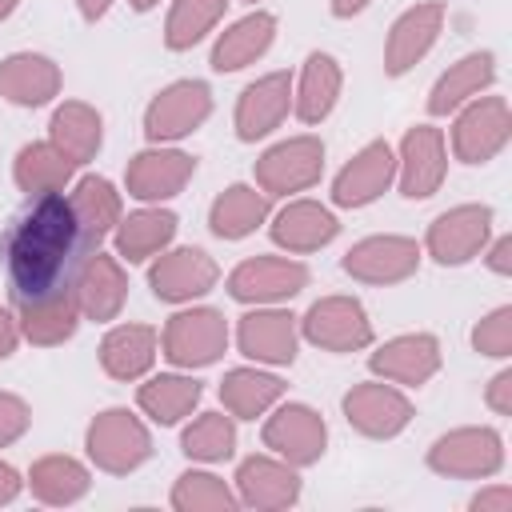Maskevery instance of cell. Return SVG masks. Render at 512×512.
<instances>
[{"label":"cell","mask_w":512,"mask_h":512,"mask_svg":"<svg viewBox=\"0 0 512 512\" xmlns=\"http://www.w3.org/2000/svg\"><path fill=\"white\" fill-rule=\"evenodd\" d=\"M472 348H476L480 356H496V360H504V356L512 352V308H508V304L492 308V312L472 328Z\"/></svg>","instance_id":"42"},{"label":"cell","mask_w":512,"mask_h":512,"mask_svg":"<svg viewBox=\"0 0 512 512\" xmlns=\"http://www.w3.org/2000/svg\"><path fill=\"white\" fill-rule=\"evenodd\" d=\"M16 344H20V320L8 308H0V360H8Z\"/></svg>","instance_id":"47"},{"label":"cell","mask_w":512,"mask_h":512,"mask_svg":"<svg viewBox=\"0 0 512 512\" xmlns=\"http://www.w3.org/2000/svg\"><path fill=\"white\" fill-rule=\"evenodd\" d=\"M192 172H196V160L188 152L152 144V148H144V152H136L128 160L124 188L140 204H160V200H172L176 192H184V184L192 180Z\"/></svg>","instance_id":"16"},{"label":"cell","mask_w":512,"mask_h":512,"mask_svg":"<svg viewBox=\"0 0 512 512\" xmlns=\"http://www.w3.org/2000/svg\"><path fill=\"white\" fill-rule=\"evenodd\" d=\"M172 508L176 512H236L240 500H236V492L220 476L188 468L172 484Z\"/></svg>","instance_id":"41"},{"label":"cell","mask_w":512,"mask_h":512,"mask_svg":"<svg viewBox=\"0 0 512 512\" xmlns=\"http://www.w3.org/2000/svg\"><path fill=\"white\" fill-rule=\"evenodd\" d=\"M264 448L280 460H288L292 468H308L324 456L328 448V424L316 408L308 404H280L268 420H264Z\"/></svg>","instance_id":"12"},{"label":"cell","mask_w":512,"mask_h":512,"mask_svg":"<svg viewBox=\"0 0 512 512\" xmlns=\"http://www.w3.org/2000/svg\"><path fill=\"white\" fill-rule=\"evenodd\" d=\"M60 64L40 52H12L0 60V96L16 108H40L60 96Z\"/></svg>","instance_id":"25"},{"label":"cell","mask_w":512,"mask_h":512,"mask_svg":"<svg viewBox=\"0 0 512 512\" xmlns=\"http://www.w3.org/2000/svg\"><path fill=\"white\" fill-rule=\"evenodd\" d=\"M180 452L200 464H220L236 452V424L224 412H200L184 432H180Z\"/></svg>","instance_id":"40"},{"label":"cell","mask_w":512,"mask_h":512,"mask_svg":"<svg viewBox=\"0 0 512 512\" xmlns=\"http://www.w3.org/2000/svg\"><path fill=\"white\" fill-rule=\"evenodd\" d=\"M12 300L44 296L52 288H68L76 280L80 260L92 252L76 228V216L68 208L64 192L32 196V204L16 216L8 236L0 240Z\"/></svg>","instance_id":"1"},{"label":"cell","mask_w":512,"mask_h":512,"mask_svg":"<svg viewBox=\"0 0 512 512\" xmlns=\"http://www.w3.org/2000/svg\"><path fill=\"white\" fill-rule=\"evenodd\" d=\"M176 236V212L168 208H140L120 216L112 240H116V256L128 264H144L152 256H160Z\"/></svg>","instance_id":"34"},{"label":"cell","mask_w":512,"mask_h":512,"mask_svg":"<svg viewBox=\"0 0 512 512\" xmlns=\"http://www.w3.org/2000/svg\"><path fill=\"white\" fill-rule=\"evenodd\" d=\"M492 80H496V56L492 52H468L456 64H448V72H440V80L428 92V112L448 116V112L464 108L468 100H476L484 88H492Z\"/></svg>","instance_id":"30"},{"label":"cell","mask_w":512,"mask_h":512,"mask_svg":"<svg viewBox=\"0 0 512 512\" xmlns=\"http://www.w3.org/2000/svg\"><path fill=\"white\" fill-rule=\"evenodd\" d=\"M344 88V72L336 64V56L328 52H312L300 68V80L292 88V112L300 116V124H320L332 116L336 100Z\"/></svg>","instance_id":"31"},{"label":"cell","mask_w":512,"mask_h":512,"mask_svg":"<svg viewBox=\"0 0 512 512\" xmlns=\"http://www.w3.org/2000/svg\"><path fill=\"white\" fill-rule=\"evenodd\" d=\"M224 8L228 0H172L164 20V44L172 52H188L224 20Z\"/></svg>","instance_id":"39"},{"label":"cell","mask_w":512,"mask_h":512,"mask_svg":"<svg viewBox=\"0 0 512 512\" xmlns=\"http://www.w3.org/2000/svg\"><path fill=\"white\" fill-rule=\"evenodd\" d=\"M16 8H20V0H0V24H4V20H8Z\"/></svg>","instance_id":"51"},{"label":"cell","mask_w":512,"mask_h":512,"mask_svg":"<svg viewBox=\"0 0 512 512\" xmlns=\"http://www.w3.org/2000/svg\"><path fill=\"white\" fill-rule=\"evenodd\" d=\"M272 40H276V16L264 12V8H256V12L240 16V20H232V24L216 36L208 64H212L216 72H240V68L256 64V60L272 48Z\"/></svg>","instance_id":"26"},{"label":"cell","mask_w":512,"mask_h":512,"mask_svg":"<svg viewBox=\"0 0 512 512\" xmlns=\"http://www.w3.org/2000/svg\"><path fill=\"white\" fill-rule=\"evenodd\" d=\"M236 344L248 360L256 364H272V368H284L296 360V348H300V320L284 308H260L256 312H244L240 324H236Z\"/></svg>","instance_id":"20"},{"label":"cell","mask_w":512,"mask_h":512,"mask_svg":"<svg viewBox=\"0 0 512 512\" xmlns=\"http://www.w3.org/2000/svg\"><path fill=\"white\" fill-rule=\"evenodd\" d=\"M340 268L360 280V284H400L408 276H416L420 268V244L412 236H396V232H384V236H364L356 240Z\"/></svg>","instance_id":"13"},{"label":"cell","mask_w":512,"mask_h":512,"mask_svg":"<svg viewBox=\"0 0 512 512\" xmlns=\"http://www.w3.org/2000/svg\"><path fill=\"white\" fill-rule=\"evenodd\" d=\"M324 172V140L312 132L288 136L280 144H272L268 152H260L256 160V188L268 196H292L304 192L320 180Z\"/></svg>","instance_id":"5"},{"label":"cell","mask_w":512,"mask_h":512,"mask_svg":"<svg viewBox=\"0 0 512 512\" xmlns=\"http://www.w3.org/2000/svg\"><path fill=\"white\" fill-rule=\"evenodd\" d=\"M512 136V112L504 96H476L464 108H456L452 124V152L464 164H488L504 152Z\"/></svg>","instance_id":"7"},{"label":"cell","mask_w":512,"mask_h":512,"mask_svg":"<svg viewBox=\"0 0 512 512\" xmlns=\"http://www.w3.org/2000/svg\"><path fill=\"white\" fill-rule=\"evenodd\" d=\"M16 304V320H20V336L40 344V348H52V344H64L76 336L80 328V300H76V288H52L44 296H28V300H12Z\"/></svg>","instance_id":"24"},{"label":"cell","mask_w":512,"mask_h":512,"mask_svg":"<svg viewBox=\"0 0 512 512\" xmlns=\"http://www.w3.org/2000/svg\"><path fill=\"white\" fill-rule=\"evenodd\" d=\"M28 488L40 504H76L88 496L92 476L76 456H40L28 468Z\"/></svg>","instance_id":"38"},{"label":"cell","mask_w":512,"mask_h":512,"mask_svg":"<svg viewBox=\"0 0 512 512\" xmlns=\"http://www.w3.org/2000/svg\"><path fill=\"white\" fill-rule=\"evenodd\" d=\"M268 208L272 196L260 192L256 184H228L208 208V228L220 240H244L268 220Z\"/></svg>","instance_id":"33"},{"label":"cell","mask_w":512,"mask_h":512,"mask_svg":"<svg viewBox=\"0 0 512 512\" xmlns=\"http://www.w3.org/2000/svg\"><path fill=\"white\" fill-rule=\"evenodd\" d=\"M440 32H444V4L424 0V4L404 8L392 20L388 40H384V72L388 76H404L408 68H416L432 52Z\"/></svg>","instance_id":"18"},{"label":"cell","mask_w":512,"mask_h":512,"mask_svg":"<svg viewBox=\"0 0 512 512\" xmlns=\"http://www.w3.org/2000/svg\"><path fill=\"white\" fill-rule=\"evenodd\" d=\"M340 412H344V420L360 432V436H368V440H392V436H400L408 424H412V400L396 388V384H388V380H364V384H352L348 392H344V400H340Z\"/></svg>","instance_id":"9"},{"label":"cell","mask_w":512,"mask_h":512,"mask_svg":"<svg viewBox=\"0 0 512 512\" xmlns=\"http://www.w3.org/2000/svg\"><path fill=\"white\" fill-rule=\"evenodd\" d=\"M440 340L432 332H404V336H392L384 340L372 356H368V368L388 380V384H404V388H420L428 384L436 372H440Z\"/></svg>","instance_id":"21"},{"label":"cell","mask_w":512,"mask_h":512,"mask_svg":"<svg viewBox=\"0 0 512 512\" xmlns=\"http://www.w3.org/2000/svg\"><path fill=\"white\" fill-rule=\"evenodd\" d=\"M284 396V380L264 368H232L220 380V404L232 420H256L276 408Z\"/></svg>","instance_id":"35"},{"label":"cell","mask_w":512,"mask_h":512,"mask_svg":"<svg viewBox=\"0 0 512 512\" xmlns=\"http://www.w3.org/2000/svg\"><path fill=\"white\" fill-rule=\"evenodd\" d=\"M76 164L52 144V140H36V144H24L12 160V176H16V188L28 192V196H48V192H64L68 180H72Z\"/></svg>","instance_id":"36"},{"label":"cell","mask_w":512,"mask_h":512,"mask_svg":"<svg viewBox=\"0 0 512 512\" xmlns=\"http://www.w3.org/2000/svg\"><path fill=\"white\" fill-rule=\"evenodd\" d=\"M204 388L200 380L184 376V372H160V376H148L136 392V404L148 420L156 424H180L196 404H200Z\"/></svg>","instance_id":"37"},{"label":"cell","mask_w":512,"mask_h":512,"mask_svg":"<svg viewBox=\"0 0 512 512\" xmlns=\"http://www.w3.org/2000/svg\"><path fill=\"white\" fill-rule=\"evenodd\" d=\"M368 4H372V0H328V8H332L336 20H352V16H360Z\"/></svg>","instance_id":"49"},{"label":"cell","mask_w":512,"mask_h":512,"mask_svg":"<svg viewBox=\"0 0 512 512\" xmlns=\"http://www.w3.org/2000/svg\"><path fill=\"white\" fill-rule=\"evenodd\" d=\"M28 424H32L28 400L16 396V392H0V448L16 444V440L28 432Z\"/></svg>","instance_id":"43"},{"label":"cell","mask_w":512,"mask_h":512,"mask_svg":"<svg viewBox=\"0 0 512 512\" xmlns=\"http://www.w3.org/2000/svg\"><path fill=\"white\" fill-rule=\"evenodd\" d=\"M468 508H472V512H512V488H508V484L480 488Z\"/></svg>","instance_id":"45"},{"label":"cell","mask_w":512,"mask_h":512,"mask_svg":"<svg viewBox=\"0 0 512 512\" xmlns=\"http://www.w3.org/2000/svg\"><path fill=\"white\" fill-rule=\"evenodd\" d=\"M128 4H132V8H136V12H148V8H156V4H160V0H128Z\"/></svg>","instance_id":"52"},{"label":"cell","mask_w":512,"mask_h":512,"mask_svg":"<svg viewBox=\"0 0 512 512\" xmlns=\"http://www.w3.org/2000/svg\"><path fill=\"white\" fill-rule=\"evenodd\" d=\"M76 8H80V16H84L88 24H96V20L112 8V0H76Z\"/></svg>","instance_id":"50"},{"label":"cell","mask_w":512,"mask_h":512,"mask_svg":"<svg viewBox=\"0 0 512 512\" xmlns=\"http://www.w3.org/2000/svg\"><path fill=\"white\" fill-rule=\"evenodd\" d=\"M212 116V88L204 80H176L152 96L144 108V136L152 144H172L192 136Z\"/></svg>","instance_id":"6"},{"label":"cell","mask_w":512,"mask_h":512,"mask_svg":"<svg viewBox=\"0 0 512 512\" xmlns=\"http://www.w3.org/2000/svg\"><path fill=\"white\" fill-rule=\"evenodd\" d=\"M236 500L244 508L256 512H276V508H292L300 500V476L288 460L272 456V452H256L244 456L236 464Z\"/></svg>","instance_id":"17"},{"label":"cell","mask_w":512,"mask_h":512,"mask_svg":"<svg viewBox=\"0 0 512 512\" xmlns=\"http://www.w3.org/2000/svg\"><path fill=\"white\" fill-rule=\"evenodd\" d=\"M428 468L436 476H448V480H484V476H496L504 468V440H500L496 428H484V424L452 428V432H444V436L432 440Z\"/></svg>","instance_id":"3"},{"label":"cell","mask_w":512,"mask_h":512,"mask_svg":"<svg viewBox=\"0 0 512 512\" xmlns=\"http://www.w3.org/2000/svg\"><path fill=\"white\" fill-rule=\"evenodd\" d=\"M292 108V76L288 72H268V76H256L240 100H236V112H232V124H236V136L244 144H256L264 140L268 132H276L284 124Z\"/></svg>","instance_id":"22"},{"label":"cell","mask_w":512,"mask_h":512,"mask_svg":"<svg viewBox=\"0 0 512 512\" xmlns=\"http://www.w3.org/2000/svg\"><path fill=\"white\" fill-rule=\"evenodd\" d=\"M84 448H88V460L100 472L128 476L152 456V436H148V428H144V420L136 412L104 408V412L92 416V424L84 432Z\"/></svg>","instance_id":"2"},{"label":"cell","mask_w":512,"mask_h":512,"mask_svg":"<svg viewBox=\"0 0 512 512\" xmlns=\"http://www.w3.org/2000/svg\"><path fill=\"white\" fill-rule=\"evenodd\" d=\"M160 348L176 368H208L228 348V320L220 308H184L168 316Z\"/></svg>","instance_id":"4"},{"label":"cell","mask_w":512,"mask_h":512,"mask_svg":"<svg viewBox=\"0 0 512 512\" xmlns=\"http://www.w3.org/2000/svg\"><path fill=\"white\" fill-rule=\"evenodd\" d=\"M220 280V268L216 260L204 252V248H164L156 256V264L148 268V284H152V296L164 300V304H188L204 292H212Z\"/></svg>","instance_id":"15"},{"label":"cell","mask_w":512,"mask_h":512,"mask_svg":"<svg viewBox=\"0 0 512 512\" xmlns=\"http://www.w3.org/2000/svg\"><path fill=\"white\" fill-rule=\"evenodd\" d=\"M300 336L324 352H364L372 344V320L356 296H320L300 316Z\"/></svg>","instance_id":"8"},{"label":"cell","mask_w":512,"mask_h":512,"mask_svg":"<svg viewBox=\"0 0 512 512\" xmlns=\"http://www.w3.org/2000/svg\"><path fill=\"white\" fill-rule=\"evenodd\" d=\"M268 232H272V240L284 252H316V248H324V244L336 240L340 220L324 204H316V200H288L272 216Z\"/></svg>","instance_id":"27"},{"label":"cell","mask_w":512,"mask_h":512,"mask_svg":"<svg viewBox=\"0 0 512 512\" xmlns=\"http://www.w3.org/2000/svg\"><path fill=\"white\" fill-rule=\"evenodd\" d=\"M72 288H76V300H80V316L84 320H100V324L116 320L124 300H128V276H124L120 260L100 252V248H92L80 260Z\"/></svg>","instance_id":"23"},{"label":"cell","mask_w":512,"mask_h":512,"mask_svg":"<svg viewBox=\"0 0 512 512\" xmlns=\"http://www.w3.org/2000/svg\"><path fill=\"white\" fill-rule=\"evenodd\" d=\"M488 236H492V208L488 204H456L428 224L424 248L436 264L456 268V264H468L472 256H480Z\"/></svg>","instance_id":"10"},{"label":"cell","mask_w":512,"mask_h":512,"mask_svg":"<svg viewBox=\"0 0 512 512\" xmlns=\"http://www.w3.org/2000/svg\"><path fill=\"white\" fill-rule=\"evenodd\" d=\"M160 352V332L148 324H116L100 340V368L112 380H140L152 372Z\"/></svg>","instance_id":"28"},{"label":"cell","mask_w":512,"mask_h":512,"mask_svg":"<svg viewBox=\"0 0 512 512\" xmlns=\"http://www.w3.org/2000/svg\"><path fill=\"white\" fill-rule=\"evenodd\" d=\"M68 208H72L76 228H80L88 248H100L116 232V224L124 216L120 212V192L104 176H80L76 188L68 192Z\"/></svg>","instance_id":"29"},{"label":"cell","mask_w":512,"mask_h":512,"mask_svg":"<svg viewBox=\"0 0 512 512\" xmlns=\"http://www.w3.org/2000/svg\"><path fill=\"white\" fill-rule=\"evenodd\" d=\"M20 488H24L20 472H16L8 460H0V504H12V500L20 496Z\"/></svg>","instance_id":"48"},{"label":"cell","mask_w":512,"mask_h":512,"mask_svg":"<svg viewBox=\"0 0 512 512\" xmlns=\"http://www.w3.org/2000/svg\"><path fill=\"white\" fill-rule=\"evenodd\" d=\"M396 180V152L388 140H368L332 180V204L340 208H364L380 200Z\"/></svg>","instance_id":"19"},{"label":"cell","mask_w":512,"mask_h":512,"mask_svg":"<svg viewBox=\"0 0 512 512\" xmlns=\"http://www.w3.org/2000/svg\"><path fill=\"white\" fill-rule=\"evenodd\" d=\"M484 404H488L496 416H512V368H500V372L488 380Z\"/></svg>","instance_id":"44"},{"label":"cell","mask_w":512,"mask_h":512,"mask_svg":"<svg viewBox=\"0 0 512 512\" xmlns=\"http://www.w3.org/2000/svg\"><path fill=\"white\" fill-rule=\"evenodd\" d=\"M484 264H488L496 276H508V272H512V236H496L492 248H488V256H484Z\"/></svg>","instance_id":"46"},{"label":"cell","mask_w":512,"mask_h":512,"mask_svg":"<svg viewBox=\"0 0 512 512\" xmlns=\"http://www.w3.org/2000/svg\"><path fill=\"white\" fill-rule=\"evenodd\" d=\"M448 176V144L444 132L432 124H412L396 152V184L408 200H428L440 192Z\"/></svg>","instance_id":"11"},{"label":"cell","mask_w":512,"mask_h":512,"mask_svg":"<svg viewBox=\"0 0 512 512\" xmlns=\"http://www.w3.org/2000/svg\"><path fill=\"white\" fill-rule=\"evenodd\" d=\"M308 288V268L288 256H252L228 272V296L240 304H280Z\"/></svg>","instance_id":"14"},{"label":"cell","mask_w":512,"mask_h":512,"mask_svg":"<svg viewBox=\"0 0 512 512\" xmlns=\"http://www.w3.org/2000/svg\"><path fill=\"white\" fill-rule=\"evenodd\" d=\"M248 4H256V0H248Z\"/></svg>","instance_id":"53"},{"label":"cell","mask_w":512,"mask_h":512,"mask_svg":"<svg viewBox=\"0 0 512 512\" xmlns=\"http://www.w3.org/2000/svg\"><path fill=\"white\" fill-rule=\"evenodd\" d=\"M48 140L80 168L104 144V116L84 100H64L48 120Z\"/></svg>","instance_id":"32"}]
</instances>
